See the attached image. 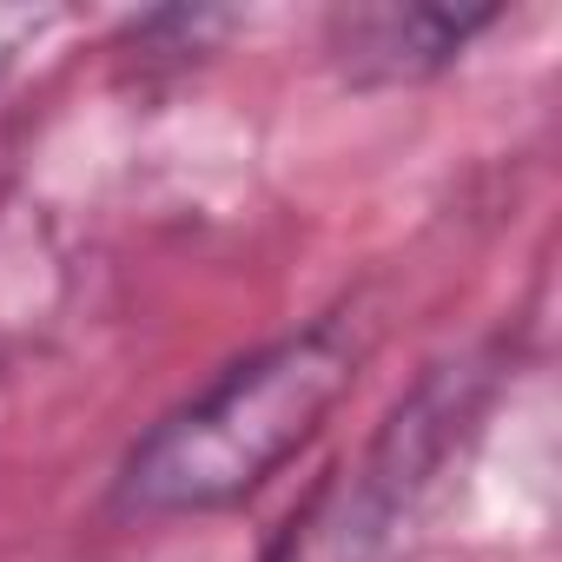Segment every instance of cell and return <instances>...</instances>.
Returning a JSON list of instances; mask_svg holds the SVG:
<instances>
[{"instance_id": "cell-1", "label": "cell", "mask_w": 562, "mask_h": 562, "mask_svg": "<svg viewBox=\"0 0 562 562\" xmlns=\"http://www.w3.org/2000/svg\"><path fill=\"white\" fill-rule=\"evenodd\" d=\"M358 358L364 345L338 318L245 351L126 450L113 503L126 516H212L245 503L325 430L358 378Z\"/></svg>"}, {"instance_id": "cell-2", "label": "cell", "mask_w": 562, "mask_h": 562, "mask_svg": "<svg viewBox=\"0 0 562 562\" xmlns=\"http://www.w3.org/2000/svg\"><path fill=\"white\" fill-rule=\"evenodd\" d=\"M483 404L490 384L476 378V364L430 371L384 417V430L345 470H331L305 496V509H292L265 562H397L411 529L430 516L443 476L457 470L463 443L476 437Z\"/></svg>"}, {"instance_id": "cell-3", "label": "cell", "mask_w": 562, "mask_h": 562, "mask_svg": "<svg viewBox=\"0 0 562 562\" xmlns=\"http://www.w3.org/2000/svg\"><path fill=\"white\" fill-rule=\"evenodd\" d=\"M496 21H503L496 8H345L325 21V34L358 87H397L443 74Z\"/></svg>"}, {"instance_id": "cell-4", "label": "cell", "mask_w": 562, "mask_h": 562, "mask_svg": "<svg viewBox=\"0 0 562 562\" xmlns=\"http://www.w3.org/2000/svg\"><path fill=\"white\" fill-rule=\"evenodd\" d=\"M60 8H0V93L14 87V74L60 34Z\"/></svg>"}]
</instances>
